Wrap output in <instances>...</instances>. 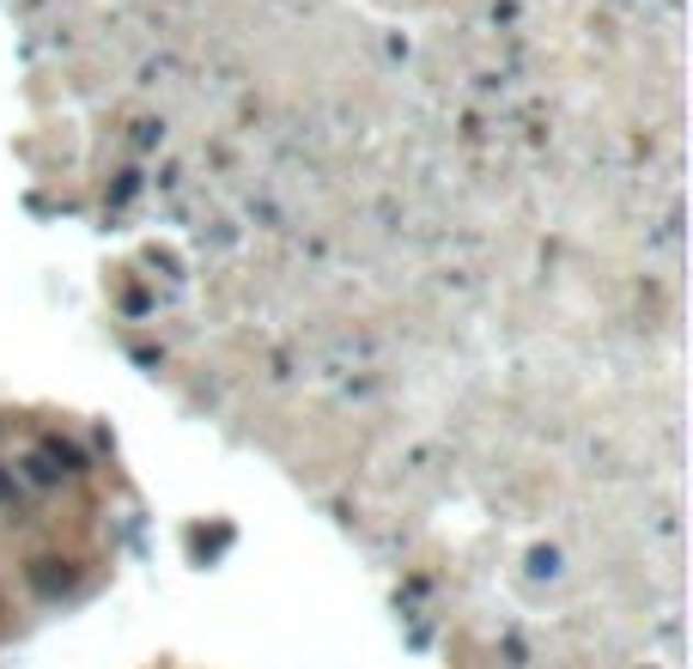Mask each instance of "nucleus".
Masks as SVG:
<instances>
[{
	"label": "nucleus",
	"instance_id": "nucleus-1",
	"mask_svg": "<svg viewBox=\"0 0 693 669\" xmlns=\"http://www.w3.org/2000/svg\"><path fill=\"white\" fill-rule=\"evenodd\" d=\"M7 493H13V487H7V481H0V499H7Z\"/></svg>",
	"mask_w": 693,
	"mask_h": 669
}]
</instances>
